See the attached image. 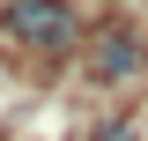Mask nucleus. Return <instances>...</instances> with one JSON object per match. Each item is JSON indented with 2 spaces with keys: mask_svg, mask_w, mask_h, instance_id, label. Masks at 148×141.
<instances>
[{
  "mask_svg": "<svg viewBox=\"0 0 148 141\" xmlns=\"http://www.w3.org/2000/svg\"><path fill=\"white\" fill-rule=\"evenodd\" d=\"M0 30L15 45H30V52H74L82 45V15L67 0H8L0 8Z\"/></svg>",
  "mask_w": 148,
  "mask_h": 141,
  "instance_id": "nucleus-1",
  "label": "nucleus"
},
{
  "mask_svg": "<svg viewBox=\"0 0 148 141\" xmlns=\"http://www.w3.org/2000/svg\"><path fill=\"white\" fill-rule=\"evenodd\" d=\"M141 67H148V45L133 30H104L96 52H89V74H96V82H133Z\"/></svg>",
  "mask_w": 148,
  "mask_h": 141,
  "instance_id": "nucleus-2",
  "label": "nucleus"
},
{
  "mask_svg": "<svg viewBox=\"0 0 148 141\" xmlns=\"http://www.w3.org/2000/svg\"><path fill=\"white\" fill-rule=\"evenodd\" d=\"M89 141H141V134H133V119H96Z\"/></svg>",
  "mask_w": 148,
  "mask_h": 141,
  "instance_id": "nucleus-3",
  "label": "nucleus"
}]
</instances>
